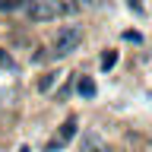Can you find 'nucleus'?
<instances>
[{"mask_svg": "<svg viewBox=\"0 0 152 152\" xmlns=\"http://www.w3.org/2000/svg\"><path fill=\"white\" fill-rule=\"evenodd\" d=\"M76 3H64V0H28V7L22 10L26 13L28 22H54L57 16H64V13H73Z\"/></svg>", "mask_w": 152, "mask_h": 152, "instance_id": "1", "label": "nucleus"}, {"mask_svg": "<svg viewBox=\"0 0 152 152\" xmlns=\"http://www.w3.org/2000/svg\"><path fill=\"white\" fill-rule=\"evenodd\" d=\"M79 45H83V28L79 26H64V28H57L54 41H51V57H70Z\"/></svg>", "mask_w": 152, "mask_h": 152, "instance_id": "2", "label": "nucleus"}, {"mask_svg": "<svg viewBox=\"0 0 152 152\" xmlns=\"http://www.w3.org/2000/svg\"><path fill=\"white\" fill-rule=\"evenodd\" d=\"M76 127H79V124H76V117H66V121L60 124V133H57L54 142H51V152H57L60 146H66V142L73 140V136H76Z\"/></svg>", "mask_w": 152, "mask_h": 152, "instance_id": "3", "label": "nucleus"}, {"mask_svg": "<svg viewBox=\"0 0 152 152\" xmlns=\"http://www.w3.org/2000/svg\"><path fill=\"white\" fill-rule=\"evenodd\" d=\"M79 152H108V146H104V140L98 136V133H83Z\"/></svg>", "mask_w": 152, "mask_h": 152, "instance_id": "4", "label": "nucleus"}, {"mask_svg": "<svg viewBox=\"0 0 152 152\" xmlns=\"http://www.w3.org/2000/svg\"><path fill=\"white\" fill-rule=\"evenodd\" d=\"M76 92L83 95V98H95V92H98V86H95L92 76H83L79 83H76Z\"/></svg>", "mask_w": 152, "mask_h": 152, "instance_id": "5", "label": "nucleus"}, {"mask_svg": "<svg viewBox=\"0 0 152 152\" xmlns=\"http://www.w3.org/2000/svg\"><path fill=\"white\" fill-rule=\"evenodd\" d=\"M26 7H28V0H0V10H7V13H19Z\"/></svg>", "mask_w": 152, "mask_h": 152, "instance_id": "6", "label": "nucleus"}, {"mask_svg": "<svg viewBox=\"0 0 152 152\" xmlns=\"http://www.w3.org/2000/svg\"><path fill=\"white\" fill-rule=\"evenodd\" d=\"M54 79H57V73H45L41 79H38V89H41V92H48V89L54 86Z\"/></svg>", "mask_w": 152, "mask_h": 152, "instance_id": "7", "label": "nucleus"}, {"mask_svg": "<svg viewBox=\"0 0 152 152\" xmlns=\"http://www.w3.org/2000/svg\"><path fill=\"white\" fill-rule=\"evenodd\" d=\"M0 70H16V64H13V57L0 48Z\"/></svg>", "mask_w": 152, "mask_h": 152, "instance_id": "8", "label": "nucleus"}, {"mask_svg": "<svg viewBox=\"0 0 152 152\" xmlns=\"http://www.w3.org/2000/svg\"><path fill=\"white\" fill-rule=\"evenodd\" d=\"M114 64H117V51H108V54L102 57V70H111Z\"/></svg>", "mask_w": 152, "mask_h": 152, "instance_id": "9", "label": "nucleus"}, {"mask_svg": "<svg viewBox=\"0 0 152 152\" xmlns=\"http://www.w3.org/2000/svg\"><path fill=\"white\" fill-rule=\"evenodd\" d=\"M19 152H32V149H28V146H19Z\"/></svg>", "mask_w": 152, "mask_h": 152, "instance_id": "10", "label": "nucleus"}]
</instances>
